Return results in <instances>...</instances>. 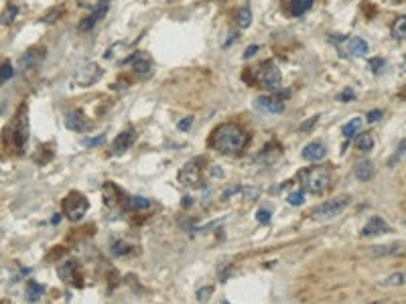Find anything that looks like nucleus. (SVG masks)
<instances>
[{
	"instance_id": "20e7f679",
	"label": "nucleus",
	"mask_w": 406,
	"mask_h": 304,
	"mask_svg": "<svg viewBox=\"0 0 406 304\" xmlns=\"http://www.w3.org/2000/svg\"><path fill=\"white\" fill-rule=\"evenodd\" d=\"M87 207H89V203L85 199V195L80 191H71L63 199V215L69 221H80L87 213Z\"/></svg>"
},
{
	"instance_id": "0eeeda50",
	"label": "nucleus",
	"mask_w": 406,
	"mask_h": 304,
	"mask_svg": "<svg viewBox=\"0 0 406 304\" xmlns=\"http://www.w3.org/2000/svg\"><path fill=\"white\" fill-rule=\"evenodd\" d=\"M203 166H205V158L203 156L191 158L187 164H183V169L179 171V182L185 185V187H199L201 185Z\"/></svg>"
},
{
	"instance_id": "b1692460",
	"label": "nucleus",
	"mask_w": 406,
	"mask_h": 304,
	"mask_svg": "<svg viewBox=\"0 0 406 304\" xmlns=\"http://www.w3.org/2000/svg\"><path fill=\"white\" fill-rule=\"evenodd\" d=\"M150 207H153V203L144 199V197H128V201H126V209H132V211H142Z\"/></svg>"
},
{
	"instance_id": "f257e3e1",
	"label": "nucleus",
	"mask_w": 406,
	"mask_h": 304,
	"mask_svg": "<svg viewBox=\"0 0 406 304\" xmlns=\"http://www.w3.org/2000/svg\"><path fill=\"white\" fill-rule=\"evenodd\" d=\"M248 144V132L238 124H221L212 134V146L223 154H238Z\"/></svg>"
},
{
	"instance_id": "2f4dec72",
	"label": "nucleus",
	"mask_w": 406,
	"mask_h": 304,
	"mask_svg": "<svg viewBox=\"0 0 406 304\" xmlns=\"http://www.w3.org/2000/svg\"><path fill=\"white\" fill-rule=\"evenodd\" d=\"M384 284H386V286H402V284H404V274H402V272L394 274V276H390Z\"/></svg>"
},
{
	"instance_id": "58836bf2",
	"label": "nucleus",
	"mask_w": 406,
	"mask_h": 304,
	"mask_svg": "<svg viewBox=\"0 0 406 304\" xmlns=\"http://www.w3.org/2000/svg\"><path fill=\"white\" fill-rule=\"evenodd\" d=\"M378 120H382V110H372L368 114V122H378Z\"/></svg>"
},
{
	"instance_id": "e433bc0d",
	"label": "nucleus",
	"mask_w": 406,
	"mask_h": 304,
	"mask_svg": "<svg viewBox=\"0 0 406 304\" xmlns=\"http://www.w3.org/2000/svg\"><path fill=\"white\" fill-rule=\"evenodd\" d=\"M256 217H258L260 223H268V221H270V211H268V209H260V211L256 213Z\"/></svg>"
},
{
	"instance_id": "423d86ee",
	"label": "nucleus",
	"mask_w": 406,
	"mask_h": 304,
	"mask_svg": "<svg viewBox=\"0 0 406 304\" xmlns=\"http://www.w3.org/2000/svg\"><path fill=\"white\" fill-rule=\"evenodd\" d=\"M102 67L98 63H94V61H83V63L78 67V71H75L73 75V79H71V85L75 87H89V85H94L96 81H100L102 77Z\"/></svg>"
},
{
	"instance_id": "f03ea898",
	"label": "nucleus",
	"mask_w": 406,
	"mask_h": 304,
	"mask_svg": "<svg viewBox=\"0 0 406 304\" xmlns=\"http://www.w3.org/2000/svg\"><path fill=\"white\" fill-rule=\"evenodd\" d=\"M300 187H303L307 193L313 195H321L329 189L331 185V171L325 164H317V166H309V169L298 171L297 175Z\"/></svg>"
},
{
	"instance_id": "473e14b6",
	"label": "nucleus",
	"mask_w": 406,
	"mask_h": 304,
	"mask_svg": "<svg viewBox=\"0 0 406 304\" xmlns=\"http://www.w3.org/2000/svg\"><path fill=\"white\" fill-rule=\"evenodd\" d=\"M191 126H193V116H187V118H183V120H181V122H179V124H177V128L181 130V132H187Z\"/></svg>"
},
{
	"instance_id": "a211bd4d",
	"label": "nucleus",
	"mask_w": 406,
	"mask_h": 304,
	"mask_svg": "<svg viewBox=\"0 0 406 304\" xmlns=\"http://www.w3.org/2000/svg\"><path fill=\"white\" fill-rule=\"evenodd\" d=\"M345 47H348V53L353 55V57H366L368 51H370V45H368L364 39H357V37L350 39Z\"/></svg>"
},
{
	"instance_id": "4468645a",
	"label": "nucleus",
	"mask_w": 406,
	"mask_h": 304,
	"mask_svg": "<svg viewBox=\"0 0 406 304\" xmlns=\"http://www.w3.org/2000/svg\"><path fill=\"white\" fill-rule=\"evenodd\" d=\"M300 156H303L307 162H319V160H323L327 156V146L323 142H319V140H313V142H309L303 148Z\"/></svg>"
},
{
	"instance_id": "412c9836",
	"label": "nucleus",
	"mask_w": 406,
	"mask_h": 304,
	"mask_svg": "<svg viewBox=\"0 0 406 304\" xmlns=\"http://www.w3.org/2000/svg\"><path fill=\"white\" fill-rule=\"evenodd\" d=\"M118 199H122V193L116 189L114 182H106V187H104V203H108L112 207V205H116Z\"/></svg>"
},
{
	"instance_id": "9d476101",
	"label": "nucleus",
	"mask_w": 406,
	"mask_h": 304,
	"mask_svg": "<svg viewBox=\"0 0 406 304\" xmlns=\"http://www.w3.org/2000/svg\"><path fill=\"white\" fill-rule=\"evenodd\" d=\"M130 63L134 65V73H136L140 79L150 77V73H153V63H150L146 53H132L128 59L122 61V65H130Z\"/></svg>"
},
{
	"instance_id": "1a4fd4ad",
	"label": "nucleus",
	"mask_w": 406,
	"mask_h": 304,
	"mask_svg": "<svg viewBox=\"0 0 406 304\" xmlns=\"http://www.w3.org/2000/svg\"><path fill=\"white\" fill-rule=\"evenodd\" d=\"M57 276L69 286H83V272L75 260H67L61 266H57Z\"/></svg>"
},
{
	"instance_id": "a878e982",
	"label": "nucleus",
	"mask_w": 406,
	"mask_h": 304,
	"mask_svg": "<svg viewBox=\"0 0 406 304\" xmlns=\"http://www.w3.org/2000/svg\"><path fill=\"white\" fill-rule=\"evenodd\" d=\"M355 148L359 152H370L374 148V138H372V134H359L355 136Z\"/></svg>"
},
{
	"instance_id": "dca6fc26",
	"label": "nucleus",
	"mask_w": 406,
	"mask_h": 304,
	"mask_svg": "<svg viewBox=\"0 0 406 304\" xmlns=\"http://www.w3.org/2000/svg\"><path fill=\"white\" fill-rule=\"evenodd\" d=\"M256 108L266 114H280L284 110V101H280L274 96H258L256 98Z\"/></svg>"
},
{
	"instance_id": "f3484780",
	"label": "nucleus",
	"mask_w": 406,
	"mask_h": 304,
	"mask_svg": "<svg viewBox=\"0 0 406 304\" xmlns=\"http://www.w3.org/2000/svg\"><path fill=\"white\" fill-rule=\"evenodd\" d=\"M390 231V225L382 219V217H370V221L366 223L362 235H380V233H388Z\"/></svg>"
},
{
	"instance_id": "ddd939ff",
	"label": "nucleus",
	"mask_w": 406,
	"mask_h": 304,
	"mask_svg": "<svg viewBox=\"0 0 406 304\" xmlns=\"http://www.w3.org/2000/svg\"><path fill=\"white\" fill-rule=\"evenodd\" d=\"M45 59V47H31L19 61V69L21 71H28V69H33L37 67L41 61Z\"/></svg>"
},
{
	"instance_id": "7ed1b4c3",
	"label": "nucleus",
	"mask_w": 406,
	"mask_h": 304,
	"mask_svg": "<svg viewBox=\"0 0 406 304\" xmlns=\"http://www.w3.org/2000/svg\"><path fill=\"white\" fill-rule=\"evenodd\" d=\"M6 134H8V142L12 146V150L17 154H23V150L27 146V140H28V120H27V105L17 112V116L12 118L10 126L6 128Z\"/></svg>"
},
{
	"instance_id": "4be33fe9",
	"label": "nucleus",
	"mask_w": 406,
	"mask_h": 304,
	"mask_svg": "<svg viewBox=\"0 0 406 304\" xmlns=\"http://www.w3.org/2000/svg\"><path fill=\"white\" fill-rule=\"evenodd\" d=\"M43 292H45V288H43L39 282H35V280H28V282H27V298L31 300V302H37V300L43 296Z\"/></svg>"
},
{
	"instance_id": "37998d69",
	"label": "nucleus",
	"mask_w": 406,
	"mask_h": 304,
	"mask_svg": "<svg viewBox=\"0 0 406 304\" xmlns=\"http://www.w3.org/2000/svg\"><path fill=\"white\" fill-rule=\"evenodd\" d=\"M0 112H2V105H0Z\"/></svg>"
},
{
	"instance_id": "bb28decb",
	"label": "nucleus",
	"mask_w": 406,
	"mask_h": 304,
	"mask_svg": "<svg viewBox=\"0 0 406 304\" xmlns=\"http://www.w3.org/2000/svg\"><path fill=\"white\" fill-rule=\"evenodd\" d=\"M406 17L404 14H400V17L394 21V25H392V37L396 39V41H402L404 39V35H406Z\"/></svg>"
},
{
	"instance_id": "f704fd0d",
	"label": "nucleus",
	"mask_w": 406,
	"mask_h": 304,
	"mask_svg": "<svg viewBox=\"0 0 406 304\" xmlns=\"http://www.w3.org/2000/svg\"><path fill=\"white\" fill-rule=\"evenodd\" d=\"M104 140H106V134H100V136H96V138H92V140H83V144H85V146H98V144H102Z\"/></svg>"
},
{
	"instance_id": "cd10ccee",
	"label": "nucleus",
	"mask_w": 406,
	"mask_h": 304,
	"mask_svg": "<svg viewBox=\"0 0 406 304\" xmlns=\"http://www.w3.org/2000/svg\"><path fill=\"white\" fill-rule=\"evenodd\" d=\"M17 14H19V6H14V4H6L4 12L0 14V23L2 25H12L14 19H17Z\"/></svg>"
},
{
	"instance_id": "6ab92c4d",
	"label": "nucleus",
	"mask_w": 406,
	"mask_h": 304,
	"mask_svg": "<svg viewBox=\"0 0 406 304\" xmlns=\"http://www.w3.org/2000/svg\"><path fill=\"white\" fill-rule=\"evenodd\" d=\"M353 175H355L357 180H362V182L370 180V178L374 177V164H372L370 160L357 162V164H355V169H353Z\"/></svg>"
},
{
	"instance_id": "c03bdc74",
	"label": "nucleus",
	"mask_w": 406,
	"mask_h": 304,
	"mask_svg": "<svg viewBox=\"0 0 406 304\" xmlns=\"http://www.w3.org/2000/svg\"><path fill=\"white\" fill-rule=\"evenodd\" d=\"M223 304H230V302H223Z\"/></svg>"
},
{
	"instance_id": "a19ab883",
	"label": "nucleus",
	"mask_w": 406,
	"mask_h": 304,
	"mask_svg": "<svg viewBox=\"0 0 406 304\" xmlns=\"http://www.w3.org/2000/svg\"><path fill=\"white\" fill-rule=\"evenodd\" d=\"M212 292H214V288H205V290H199V292H197V298H199V300H207V296L212 294Z\"/></svg>"
},
{
	"instance_id": "aec40b11",
	"label": "nucleus",
	"mask_w": 406,
	"mask_h": 304,
	"mask_svg": "<svg viewBox=\"0 0 406 304\" xmlns=\"http://www.w3.org/2000/svg\"><path fill=\"white\" fill-rule=\"evenodd\" d=\"M313 6V0H291L289 2V12L293 14V17H303V14H307Z\"/></svg>"
},
{
	"instance_id": "c85d7f7f",
	"label": "nucleus",
	"mask_w": 406,
	"mask_h": 304,
	"mask_svg": "<svg viewBox=\"0 0 406 304\" xmlns=\"http://www.w3.org/2000/svg\"><path fill=\"white\" fill-rule=\"evenodd\" d=\"M12 75H14V69H12V65L8 63V61L0 65V83H6L8 79H12Z\"/></svg>"
},
{
	"instance_id": "72a5a7b5",
	"label": "nucleus",
	"mask_w": 406,
	"mask_h": 304,
	"mask_svg": "<svg viewBox=\"0 0 406 304\" xmlns=\"http://www.w3.org/2000/svg\"><path fill=\"white\" fill-rule=\"evenodd\" d=\"M59 14H63V10H59V12H57V10H51L49 14H45V17H43L41 21H43V23H49V25H51L55 19H59Z\"/></svg>"
},
{
	"instance_id": "f8f14e48",
	"label": "nucleus",
	"mask_w": 406,
	"mask_h": 304,
	"mask_svg": "<svg viewBox=\"0 0 406 304\" xmlns=\"http://www.w3.org/2000/svg\"><path fill=\"white\" fill-rule=\"evenodd\" d=\"M65 126L73 132H87L92 128V122H89V118L85 116L83 110H73L65 116Z\"/></svg>"
},
{
	"instance_id": "ea45409f",
	"label": "nucleus",
	"mask_w": 406,
	"mask_h": 304,
	"mask_svg": "<svg viewBox=\"0 0 406 304\" xmlns=\"http://www.w3.org/2000/svg\"><path fill=\"white\" fill-rule=\"evenodd\" d=\"M256 51H258V45H250V47L244 51V59H250L254 53H256Z\"/></svg>"
},
{
	"instance_id": "c9c22d12",
	"label": "nucleus",
	"mask_w": 406,
	"mask_h": 304,
	"mask_svg": "<svg viewBox=\"0 0 406 304\" xmlns=\"http://www.w3.org/2000/svg\"><path fill=\"white\" fill-rule=\"evenodd\" d=\"M353 98H355V91L350 89V87L345 89L343 94H339V101H350V100H353Z\"/></svg>"
},
{
	"instance_id": "39448f33",
	"label": "nucleus",
	"mask_w": 406,
	"mask_h": 304,
	"mask_svg": "<svg viewBox=\"0 0 406 304\" xmlns=\"http://www.w3.org/2000/svg\"><path fill=\"white\" fill-rule=\"evenodd\" d=\"M256 83L266 91H276L282 83L280 69L272 63V61H266V63H262L256 71Z\"/></svg>"
},
{
	"instance_id": "393cba45",
	"label": "nucleus",
	"mask_w": 406,
	"mask_h": 304,
	"mask_svg": "<svg viewBox=\"0 0 406 304\" xmlns=\"http://www.w3.org/2000/svg\"><path fill=\"white\" fill-rule=\"evenodd\" d=\"M359 128H362V118H352L348 124L341 128V134L345 136V138H353V136L359 132Z\"/></svg>"
},
{
	"instance_id": "4c0bfd02",
	"label": "nucleus",
	"mask_w": 406,
	"mask_h": 304,
	"mask_svg": "<svg viewBox=\"0 0 406 304\" xmlns=\"http://www.w3.org/2000/svg\"><path fill=\"white\" fill-rule=\"evenodd\" d=\"M317 120H319L317 116H313V118H309V122H307V124H303V126H300V132H307V130H311V128H313L315 124H317Z\"/></svg>"
},
{
	"instance_id": "6e6552de",
	"label": "nucleus",
	"mask_w": 406,
	"mask_h": 304,
	"mask_svg": "<svg viewBox=\"0 0 406 304\" xmlns=\"http://www.w3.org/2000/svg\"><path fill=\"white\" fill-rule=\"evenodd\" d=\"M350 197L348 195H341V197H335V199H331V201H325V203H321L319 207H315V211H313V217L315 219H331V217H337L339 213L350 205Z\"/></svg>"
},
{
	"instance_id": "7c9ffc66",
	"label": "nucleus",
	"mask_w": 406,
	"mask_h": 304,
	"mask_svg": "<svg viewBox=\"0 0 406 304\" xmlns=\"http://www.w3.org/2000/svg\"><path fill=\"white\" fill-rule=\"evenodd\" d=\"M303 201H305V195H303V191H295V193H291L289 195V203L291 205H303Z\"/></svg>"
},
{
	"instance_id": "2eb2a0df",
	"label": "nucleus",
	"mask_w": 406,
	"mask_h": 304,
	"mask_svg": "<svg viewBox=\"0 0 406 304\" xmlns=\"http://www.w3.org/2000/svg\"><path fill=\"white\" fill-rule=\"evenodd\" d=\"M134 140H136V130H134V128H128L124 132H120V136L112 144V154H122V152H126L128 148H132Z\"/></svg>"
},
{
	"instance_id": "5701e85b",
	"label": "nucleus",
	"mask_w": 406,
	"mask_h": 304,
	"mask_svg": "<svg viewBox=\"0 0 406 304\" xmlns=\"http://www.w3.org/2000/svg\"><path fill=\"white\" fill-rule=\"evenodd\" d=\"M236 23L240 28H248L252 25V10L248 6H242V8H238L236 12Z\"/></svg>"
},
{
	"instance_id": "9b49d317",
	"label": "nucleus",
	"mask_w": 406,
	"mask_h": 304,
	"mask_svg": "<svg viewBox=\"0 0 406 304\" xmlns=\"http://www.w3.org/2000/svg\"><path fill=\"white\" fill-rule=\"evenodd\" d=\"M108 8H110V2H108V0H100V2L94 6L92 14H89V17H85V19L78 25V30H81V33H87V30H92V28L96 26V23L102 21V19L108 14Z\"/></svg>"
},
{
	"instance_id": "79ce46f5",
	"label": "nucleus",
	"mask_w": 406,
	"mask_h": 304,
	"mask_svg": "<svg viewBox=\"0 0 406 304\" xmlns=\"http://www.w3.org/2000/svg\"><path fill=\"white\" fill-rule=\"evenodd\" d=\"M376 304H384V302H376Z\"/></svg>"
},
{
	"instance_id": "c756f323",
	"label": "nucleus",
	"mask_w": 406,
	"mask_h": 304,
	"mask_svg": "<svg viewBox=\"0 0 406 304\" xmlns=\"http://www.w3.org/2000/svg\"><path fill=\"white\" fill-rule=\"evenodd\" d=\"M368 65H370V69H372L374 73H380V71L384 69V65H386V61H384L382 57H374V59L368 61Z\"/></svg>"
}]
</instances>
